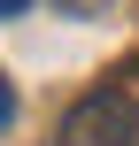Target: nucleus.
Instances as JSON below:
<instances>
[{
	"label": "nucleus",
	"mask_w": 139,
	"mask_h": 146,
	"mask_svg": "<svg viewBox=\"0 0 139 146\" xmlns=\"http://www.w3.org/2000/svg\"><path fill=\"white\" fill-rule=\"evenodd\" d=\"M62 146H132L139 139V100L132 92H85L70 115H62V131H54Z\"/></svg>",
	"instance_id": "nucleus-1"
},
{
	"label": "nucleus",
	"mask_w": 139,
	"mask_h": 146,
	"mask_svg": "<svg viewBox=\"0 0 139 146\" xmlns=\"http://www.w3.org/2000/svg\"><path fill=\"white\" fill-rule=\"evenodd\" d=\"M8 123H15V85L0 77V131H8Z\"/></svg>",
	"instance_id": "nucleus-2"
},
{
	"label": "nucleus",
	"mask_w": 139,
	"mask_h": 146,
	"mask_svg": "<svg viewBox=\"0 0 139 146\" xmlns=\"http://www.w3.org/2000/svg\"><path fill=\"white\" fill-rule=\"evenodd\" d=\"M108 0H62V15H101Z\"/></svg>",
	"instance_id": "nucleus-3"
},
{
	"label": "nucleus",
	"mask_w": 139,
	"mask_h": 146,
	"mask_svg": "<svg viewBox=\"0 0 139 146\" xmlns=\"http://www.w3.org/2000/svg\"><path fill=\"white\" fill-rule=\"evenodd\" d=\"M23 8H31V0H0V15H23Z\"/></svg>",
	"instance_id": "nucleus-4"
}]
</instances>
